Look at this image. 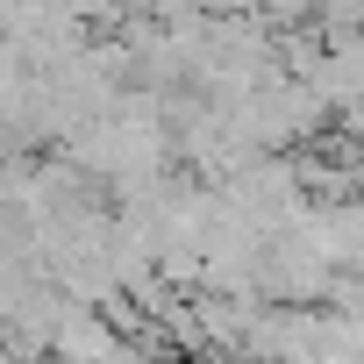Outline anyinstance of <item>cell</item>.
<instances>
[{
    "label": "cell",
    "mask_w": 364,
    "mask_h": 364,
    "mask_svg": "<svg viewBox=\"0 0 364 364\" xmlns=\"http://www.w3.org/2000/svg\"><path fill=\"white\" fill-rule=\"evenodd\" d=\"M321 36H364V0H314Z\"/></svg>",
    "instance_id": "6da1fadb"
}]
</instances>
